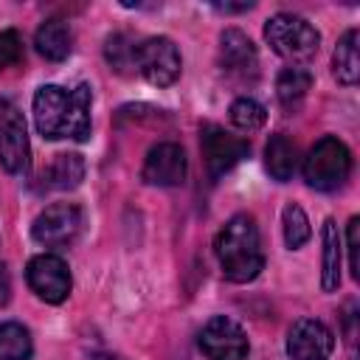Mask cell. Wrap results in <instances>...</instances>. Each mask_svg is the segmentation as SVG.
Here are the masks:
<instances>
[{"label": "cell", "mask_w": 360, "mask_h": 360, "mask_svg": "<svg viewBox=\"0 0 360 360\" xmlns=\"http://www.w3.org/2000/svg\"><path fill=\"white\" fill-rule=\"evenodd\" d=\"M84 228V214L76 202H53L34 219V239L45 248H68L79 239Z\"/></svg>", "instance_id": "obj_6"}, {"label": "cell", "mask_w": 360, "mask_h": 360, "mask_svg": "<svg viewBox=\"0 0 360 360\" xmlns=\"http://www.w3.org/2000/svg\"><path fill=\"white\" fill-rule=\"evenodd\" d=\"M82 180H84V160H82V155H73V152L56 155L51 160V166L42 172L45 188H53V191L76 188Z\"/></svg>", "instance_id": "obj_18"}, {"label": "cell", "mask_w": 360, "mask_h": 360, "mask_svg": "<svg viewBox=\"0 0 360 360\" xmlns=\"http://www.w3.org/2000/svg\"><path fill=\"white\" fill-rule=\"evenodd\" d=\"M200 349L208 360H245L248 357V335L236 321L217 315L202 326Z\"/></svg>", "instance_id": "obj_9"}, {"label": "cell", "mask_w": 360, "mask_h": 360, "mask_svg": "<svg viewBox=\"0 0 360 360\" xmlns=\"http://www.w3.org/2000/svg\"><path fill=\"white\" fill-rule=\"evenodd\" d=\"M135 51H138V45H135L127 34H112V37H107L104 56H107V62L112 65V70L129 73V70L135 68Z\"/></svg>", "instance_id": "obj_23"}, {"label": "cell", "mask_w": 360, "mask_h": 360, "mask_svg": "<svg viewBox=\"0 0 360 360\" xmlns=\"http://www.w3.org/2000/svg\"><path fill=\"white\" fill-rule=\"evenodd\" d=\"M335 349V335L326 323L315 318H301L287 332V354L290 360H329Z\"/></svg>", "instance_id": "obj_11"}, {"label": "cell", "mask_w": 360, "mask_h": 360, "mask_svg": "<svg viewBox=\"0 0 360 360\" xmlns=\"http://www.w3.org/2000/svg\"><path fill=\"white\" fill-rule=\"evenodd\" d=\"M323 253H321V287L323 292H335L340 287V262H343V242L335 219L323 222Z\"/></svg>", "instance_id": "obj_15"}, {"label": "cell", "mask_w": 360, "mask_h": 360, "mask_svg": "<svg viewBox=\"0 0 360 360\" xmlns=\"http://www.w3.org/2000/svg\"><path fill=\"white\" fill-rule=\"evenodd\" d=\"M264 121H267V110L256 101V98H236L233 104H231V124L236 127V129H242V132H256V129H262L264 127Z\"/></svg>", "instance_id": "obj_22"}, {"label": "cell", "mask_w": 360, "mask_h": 360, "mask_svg": "<svg viewBox=\"0 0 360 360\" xmlns=\"http://www.w3.org/2000/svg\"><path fill=\"white\" fill-rule=\"evenodd\" d=\"M28 155L25 118L11 98H0V163L8 174H25Z\"/></svg>", "instance_id": "obj_7"}, {"label": "cell", "mask_w": 360, "mask_h": 360, "mask_svg": "<svg viewBox=\"0 0 360 360\" xmlns=\"http://www.w3.org/2000/svg\"><path fill=\"white\" fill-rule=\"evenodd\" d=\"M219 65H222V70H228L233 76L256 73V68H259L256 48L239 28L222 31V37H219Z\"/></svg>", "instance_id": "obj_13"}, {"label": "cell", "mask_w": 360, "mask_h": 360, "mask_svg": "<svg viewBox=\"0 0 360 360\" xmlns=\"http://www.w3.org/2000/svg\"><path fill=\"white\" fill-rule=\"evenodd\" d=\"M22 62V39L17 31H0V70Z\"/></svg>", "instance_id": "obj_24"}, {"label": "cell", "mask_w": 360, "mask_h": 360, "mask_svg": "<svg viewBox=\"0 0 360 360\" xmlns=\"http://www.w3.org/2000/svg\"><path fill=\"white\" fill-rule=\"evenodd\" d=\"M281 222H284V242H287L290 250H298L301 245H307L312 231H309V219H307L301 205L287 202L284 211H281Z\"/></svg>", "instance_id": "obj_21"}, {"label": "cell", "mask_w": 360, "mask_h": 360, "mask_svg": "<svg viewBox=\"0 0 360 360\" xmlns=\"http://www.w3.org/2000/svg\"><path fill=\"white\" fill-rule=\"evenodd\" d=\"M264 166L267 172L284 183L292 177L295 166H298V146L284 135V132H276L270 141H267V149H264Z\"/></svg>", "instance_id": "obj_19"}, {"label": "cell", "mask_w": 360, "mask_h": 360, "mask_svg": "<svg viewBox=\"0 0 360 360\" xmlns=\"http://www.w3.org/2000/svg\"><path fill=\"white\" fill-rule=\"evenodd\" d=\"M264 39L267 45L287 62L292 65H304L309 59H315L318 45H321V34L315 31V25H309L304 17L298 14H273L264 22Z\"/></svg>", "instance_id": "obj_3"}, {"label": "cell", "mask_w": 360, "mask_h": 360, "mask_svg": "<svg viewBox=\"0 0 360 360\" xmlns=\"http://www.w3.org/2000/svg\"><path fill=\"white\" fill-rule=\"evenodd\" d=\"M180 68V51L169 37H149L135 51V70H141V76L155 87L174 84Z\"/></svg>", "instance_id": "obj_5"}, {"label": "cell", "mask_w": 360, "mask_h": 360, "mask_svg": "<svg viewBox=\"0 0 360 360\" xmlns=\"http://www.w3.org/2000/svg\"><path fill=\"white\" fill-rule=\"evenodd\" d=\"M11 298V276H8V267L0 262V307H6Z\"/></svg>", "instance_id": "obj_26"}, {"label": "cell", "mask_w": 360, "mask_h": 360, "mask_svg": "<svg viewBox=\"0 0 360 360\" xmlns=\"http://www.w3.org/2000/svg\"><path fill=\"white\" fill-rule=\"evenodd\" d=\"M200 146H202V158H205V169L208 174L217 180L225 172H231L242 158H248L250 143L239 135L225 132L217 124H205L200 132Z\"/></svg>", "instance_id": "obj_8"}, {"label": "cell", "mask_w": 360, "mask_h": 360, "mask_svg": "<svg viewBox=\"0 0 360 360\" xmlns=\"http://www.w3.org/2000/svg\"><path fill=\"white\" fill-rule=\"evenodd\" d=\"M332 73L340 84L354 87L360 79V53H357V28H349L332 53Z\"/></svg>", "instance_id": "obj_17"}, {"label": "cell", "mask_w": 360, "mask_h": 360, "mask_svg": "<svg viewBox=\"0 0 360 360\" xmlns=\"http://www.w3.org/2000/svg\"><path fill=\"white\" fill-rule=\"evenodd\" d=\"M352 172V152L343 141L326 135L321 138L309 155L304 158V180L315 191H335L349 180Z\"/></svg>", "instance_id": "obj_4"}, {"label": "cell", "mask_w": 360, "mask_h": 360, "mask_svg": "<svg viewBox=\"0 0 360 360\" xmlns=\"http://www.w3.org/2000/svg\"><path fill=\"white\" fill-rule=\"evenodd\" d=\"M214 253L228 281L245 284L264 270L262 236L250 214H233L214 239Z\"/></svg>", "instance_id": "obj_2"}, {"label": "cell", "mask_w": 360, "mask_h": 360, "mask_svg": "<svg viewBox=\"0 0 360 360\" xmlns=\"http://www.w3.org/2000/svg\"><path fill=\"white\" fill-rule=\"evenodd\" d=\"M28 357H31L28 329L17 321L0 323V360H28Z\"/></svg>", "instance_id": "obj_20"}, {"label": "cell", "mask_w": 360, "mask_h": 360, "mask_svg": "<svg viewBox=\"0 0 360 360\" xmlns=\"http://www.w3.org/2000/svg\"><path fill=\"white\" fill-rule=\"evenodd\" d=\"M312 87V73L304 68H284L276 79V96L284 112H298Z\"/></svg>", "instance_id": "obj_16"}, {"label": "cell", "mask_w": 360, "mask_h": 360, "mask_svg": "<svg viewBox=\"0 0 360 360\" xmlns=\"http://www.w3.org/2000/svg\"><path fill=\"white\" fill-rule=\"evenodd\" d=\"M357 248H360V219L352 217V219H349V267H352V276H354V278H360Z\"/></svg>", "instance_id": "obj_25"}, {"label": "cell", "mask_w": 360, "mask_h": 360, "mask_svg": "<svg viewBox=\"0 0 360 360\" xmlns=\"http://www.w3.org/2000/svg\"><path fill=\"white\" fill-rule=\"evenodd\" d=\"M28 287L48 304H62L70 292V270L53 253H39L25 267Z\"/></svg>", "instance_id": "obj_10"}, {"label": "cell", "mask_w": 360, "mask_h": 360, "mask_svg": "<svg viewBox=\"0 0 360 360\" xmlns=\"http://www.w3.org/2000/svg\"><path fill=\"white\" fill-rule=\"evenodd\" d=\"M186 169H188V160H186L183 146L163 141V143L149 149L143 169H141V177L149 186H180L186 180Z\"/></svg>", "instance_id": "obj_12"}, {"label": "cell", "mask_w": 360, "mask_h": 360, "mask_svg": "<svg viewBox=\"0 0 360 360\" xmlns=\"http://www.w3.org/2000/svg\"><path fill=\"white\" fill-rule=\"evenodd\" d=\"M93 93L87 84L65 90L59 84H42L34 93V124L48 141H87L90 138Z\"/></svg>", "instance_id": "obj_1"}, {"label": "cell", "mask_w": 360, "mask_h": 360, "mask_svg": "<svg viewBox=\"0 0 360 360\" xmlns=\"http://www.w3.org/2000/svg\"><path fill=\"white\" fill-rule=\"evenodd\" d=\"M34 45H37V51H39L45 59H51V62L68 59L70 45H73V31H70L68 20H62V17L45 20V22L37 28V34H34Z\"/></svg>", "instance_id": "obj_14"}, {"label": "cell", "mask_w": 360, "mask_h": 360, "mask_svg": "<svg viewBox=\"0 0 360 360\" xmlns=\"http://www.w3.org/2000/svg\"><path fill=\"white\" fill-rule=\"evenodd\" d=\"M90 360H124V357H115V354H96V357H90Z\"/></svg>", "instance_id": "obj_27"}]
</instances>
